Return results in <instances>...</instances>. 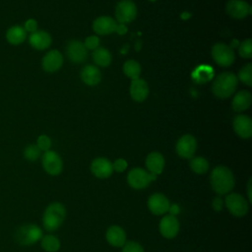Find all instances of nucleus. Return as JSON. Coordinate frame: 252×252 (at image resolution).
Here are the masks:
<instances>
[{"instance_id": "nucleus-1", "label": "nucleus", "mask_w": 252, "mask_h": 252, "mask_svg": "<svg viewBox=\"0 0 252 252\" xmlns=\"http://www.w3.org/2000/svg\"><path fill=\"white\" fill-rule=\"evenodd\" d=\"M210 184L212 189L219 195L230 193L235 186V178L231 169L224 165L216 166L210 174Z\"/></svg>"}, {"instance_id": "nucleus-2", "label": "nucleus", "mask_w": 252, "mask_h": 252, "mask_svg": "<svg viewBox=\"0 0 252 252\" xmlns=\"http://www.w3.org/2000/svg\"><path fill=\"white\" fill-rule=\"evenodd\" d=\"M66 217V209L63 204L53 202L49 204L44 210L42 216V224L47 231H54L58 229L64 222Z\"/></svg>"}, {"instance_id": "nucleus-3", "label": "nucleus", "mask_w": 252, "mask_h": 252, "mask_svg": "<svg viewBox=\"0 0 252 252\" xmlns=\"http://www.w3.org/2000/svg\"><path fill=\"white\" fill-rule=\"evenodd\" d=\"M237 88V78L231 72L220 74L213 82L212 91L219 98L229 97Z\"/></svg>"}, {"instance_id": "nucleus-4", "label": "nucleus", "mask_w": 252, "mask_h": 252, "mask_svg": "<svg viewBox=\"0 0 252 252\" xmlns=\"http://www.w3.org/2000/svg\"><path fill=\"white\" fill-rule=\"evenodd\" d=\"M41 228L33 223H28L21 225L15 231L14 237L15 240L23 246H30L37 241H39L42 237Z\"/></svg>"}, {"instance_id": "nucleus-5", "label": "nucleus", "mask_w": 252, "mask_h": 252, "mask_svg": "<svg viewBox=\"0 0 252 252\" xmlns=\"http://www.w3.org/2000/svg\"><path fill=\"white\" fill-rule=\"evenodd\" d=\"M224 201V207L227 209L230 215L236 218H241L247 215L249 211L248 200L239 193H228L226 194Z\"/></svg>"}, {"instance_id": "nucleus-6", "label": "nucleus", "mask_w": 252, "mask_h": 252, "mask_svg": "<svg viewBox=\"0 0 252 252\" xmlns=\"http://www.w3.org/2000/svg\"><path fill=\"white\" fill-rule=\"evenodd\" d=\"M42 167L49 175H59L63 170V161L61 157L54 151H46L41 158Z\"/></svg>"}, {"instance_id": "nucleus-7", "label": "nucleus", "mask_w": 252, "mask_h": 252, "mask_svg": "<svg viewBox=\"0 0 252 252\" xmlns=\"http://www.w3.org/2000/svg\"><path fill=\"white\" fill-rule=\"evenodd\" d=\"M212 56L215 62L222 67L230 66L234 61V52L232 48L222 42L216 43L213 46Z\"/></svg>"}, {"instance_id": "nucleus-8", "label": "nucleus", "mask_w": 252, "mask_h": 252, "mask_svg": "<svg viewBox=\"0 0 252 252\" xmlns=\"http://www.w3.org/2000/svg\"><path fill=\"white\" fill-rule=\"evenodd\" d=\"M197 150V141L194 136L185 134L181 136L175 145L176 154L185 159H190L194 157Z\"/></svg>"}, {"instance_id": "nucleus-9", "label": "nucleus", "mask_w": 252, "mask_h": 252, "mask_svg": "<svg viewBox=\"0 0 252 252\" xmlns=\"http://www.w3.org/2000/svg\"><path fill=\"white\" fill-rule=\"evenodd\" d=\"M127 183L133 189H145L152 183L150 180V173L141 167H134L127 174Z\"/></svg>"}, {"instance_id": "nucleus-10", "label": "nucleus", "mask_w": 252, "mask_h": 252, "mask_svg": "<svg viewBox=\"0 0 252 252\" xmlns=\"http://www.w3.org/2000/svg\"><path fill=\"white\" fill-rule=\"evenodd\" d=\"M137 16V7L130 0H122L115 7V17L119 24H127L135 20Z\"/></svg>"}, {"instance_id": "nucleus-11", "label": "nucleus", "mask_w": 252, "mask_h": 252, "mask_svg": "<svg viewBox=\"0 0 252 252\" xmlns=\"http://www.w3.org/2000/svg\"><path fill=\"white\" fill-rule=\"evenodd\" d=\"M180 229V223L177 217L171 215H163L158 223V230L165 239H173L176 237Z\"/></svg>"}, {"instance_id": "nucleus-12", "label": "nucleus", "mask_w": 252, "mask_h": 252, "mask_svg": "<svg viewBox=\"0 0 252 252\" xmlns=\"http://www.w3.org/2000/svg\"><path fill=\"white\" fill-rule=\"evenodd\" d=\"M170 205L167 197L162 193L152 194L147 201V207L149 211L155 216H163L167 213Z\"/></svg>"}, {"instance_id": "nucleus-13", "label": "nucleus", "mask_w": 252, "mask_h": 252, "mask_svg": "<svg viewBox=\"0 0 252 252\" xmlns=\"http://www.w3.org/2000/svg\"><path fill=\"white\" fill-rule=\"evenodd\" d=\"M91 172L99 179L108 178L113 172L112 162L106 158H96L91 163Z\"/></svg>"}, {"instance_id": "nucleus-14", "label": "nucleus", "mask_w": 252, "mask_h": 252, "mask_svg": "<svg viewBox=\"0 0 252 252\" xmlns=\"http://www.w3.org/2000/svg\"><path fill=\"white\" fill-rule=\"evenodd\" d=\"M66 54L74 63H83L88 57L85 44L80 40H71L66 46Z\"/></svg>"}, {"instance_id": "nucleus-15", "label": "nucleus", "mask_w": 252, "mask_h": 252, "mask_svg": "<svg viewBox=\"0 0 252 252\" xmlns=\"http://www.w3.org/2000/svg\"><path fill=\"white\" fill-rule=\"evenodd\" d=\"M105 239L107 243L116 248L122 247L127 241V234L123 227L120 225H110L105 232Z\"/></svg>"}, {"instance_id": "nucleus-16", "label": "nucleus", "mask_w": 252, "mask_h": 252, "mask_svg": "<svg viewBox=\"0 0 252 252\" xmlns=\"http://www.w3.org/2000/svg\"><path fill=\"white\" fill-rule=\"evenodd\" d=\"M226 13L234 19H244L251 12L250 5L244 0H229L225 6Z\"/></svg>"}, {"instance_id": "nucleus-17", "label": "nucleus", "mask_w": 252, "mask_h": 252, "mask_svg": "<svg viewBox=\"0 0 252 252\" xmlns=\"http://www.w3.org/2000/svg\"><path fill=\"white\" fill-rule=\"evenodd\" d=\"M117 23L114 19L108 16H100L93 23V30L97 34L106 35L115 32Z\"/></svg>"}, {"instance_id": "nucleus-18", "label": "nucleus", "mask_w": 252, "mask_h": 252, "mask_svg": "<svg viewBox=\"0 0 252 252\" xmlns=\"http://www.w3.org/2000/svg\"><path fill=\"white\" fill-rule=\"evenodd\" d=\"M63 64V56L58 50L48 51L42 58V69L48 73L55 72L61 68Z\"/></svg>"}, {"instance_id": "nucleus-19", "label": "nucleus", "mask_w": 252, "mask_h": 252, "mask_svg": "<svg viewBox=\"0 0 252 252\" xmlns=\"http://www.w3.org/2000/svg\"><path fill=\"white\" fill-rule=\"evenodd\" d=\"M233 129L242 139H248L252 136V120L247 115H237L233 119Z\"/></svg>"}, {"instance_id": "nucleus-20", "label": "nucleus", "mask_w": 252, "mask_h": 252, "mask_svg": "<svg viewBox=\"0 0 252 252\" xmlns=\"http://www.w3.org/2000/svg\"><path fill=\"white\" fill-rule=\"evenodd\" d=\"M146 167L147 171L154 173L156 175H159L164 168L165 160L163 156L158 152H152L146 158Z\"/></svg>"}, {"instance_id": "nucleus-21", "label": "nucleus", "mask_w": 252, "mask_h": 252, "mask_svg": "<svg viewBox=\"0 0 252 252\" xmlns=\"http://www.w3.org/2000/svg\"><path fill=\"white\" fill-rule=\"evenodd\" d=\"M131 97L136 101H144L149 95V86L147 82L141 78L132 80L130 85Z\"/></svg>"}, {"instance_id": "nucleus-22", "label": "nucleus", "mask_w": 252, "mask_h": 252, "mask_svg": "<svg viewBox=\"0 0 252 252\" xmlns=\"http://www.w3.org/2000/svg\"><path fill=\"white\" fill-rule=\"evenodd\" d=\"M30 44L37 50H44L51 44V36L45 31H35L29 36Z\"/></svg>"}, {"instance_id": "nucleus-23", "label": "nucleus", "mask_w": 252, "mask_h": 252, "mask_svg": "<svg viewBox=\"0 0 252 252\" xmlns=\"http://www.w3.org/2000/svg\"><path fill=\"white\" fill-rule=\"evenodd\" d=\"M81 79L86 85L95 86L101 80V73L97 67L87 65L81 71Z\"/></svg>"}, {"instance_id": "nucleus-24", "label": "nucleus", "mask_w": 252, "mask_h": 252, "mask_svg": "<svg viewBox=\"0 0 252 252\" xmlns=\"http://www.w3.org/2000/svg\"><path fill=\"white\" fill-rule=\"evenodd\" d=\"M27 38V32L21 26H12L6 32V39L12 45L22 44Z\"/></svg>"}, {"instance_id": "nucleus-25", "label": "nucleus", "mask_w": 252, "mask_h": 252, "mask_svg": "<svg viewBox=\"0 0 252 252\" xmlns=\"http://www.w3.org/2000/svg\"><path fill=\"white\" fill-rule=\"evenodd\" d=\"M252 101V95L248 91H240L238 92L231 102V106L234 111L240 112L246 110Z\"/></svg>"}, {"instance_id": "nucleus-26", "label": "nucleus", "mask_w": 252, "mask_h": 252, "mask_svg": "<svg viewBox=\"0 0 252 252\" xmlns=\"http://www.w3.org/2000/svg\"><path fill=\"white\" fill-rule=\"evenodd\" d=\"M213 75L214 71L210 66L202 65L194 70V72L192 73V79L198 84H203L210 81Z\"/></svg>"}, {"instance_id": "nucleus-27", "label": "nucleus", "mask_w": 252, "mask_h": 252, "mask_svg": "<svg viewBox=\"0 0 252 252\" xmlns=\"http://www.w3.org/2000/svg\"><path fill=\"white\" fill-rule=\"evenodd\" d=\"M94 62L100 67H107L111 62V54L104 47H97L93 52Z\"/></svg>"}, {"instance_id": "nucleus-28", "label": "nucleus", "mask_w": 252, "mask_h": 252, "mask_svg": "<svg viewBox=\"0 0 252 252\" xmlns=\"http://www.w3.org/2000/svg\"><path fill=\"white\" fill-rule=\"evenodd\" d=\"M209 161L203 157H193L190 158L189 167L196 174H205L209 170Z\"/></svg>"}, {"instance_id": "nucleus-29", "label": "nucleus", "mask_w": 252, "mask_h": 252, "mask_svg": "<svg viewBox=\"0 0 252 252\" xmlns=\"http://www.w3.org/2000/svg\"><path fill=\"white\" fill-rule=\"evenodd\" d=\"M41 248L46 252H57L60 249L61 242L58 237L52 234H47L40 239Z\"/></svg>"}, {"instance_id": "nucleus-30", "label": "nucleus", "mask_w": 252, "mask_h": 252, "mask_svg": "<svg viewBox=\"0 0 252 252\" xmlns=\"http://www.w3.org/2000/svg\"><path fill=\"white\" fill-rule=\"evenodd\" d=\"M123 72L126 75V77H128L132 80H136V79L140 78L141 66L135 60H128L123 65Z\"/></svg>"}, {"instance_id": "nucleus-31", "label": "nucleus", "mask_w": 252, "mask_h": 252, "mask_svg": "<svg viewBox=\"0 0 252 252\" xmlns=\"http://www.w3.org/2000/svg\"><path fill=\"white\" fill-rule=\"evenodd\" d=\"M239 80L246 86H252V64L248 63L244 65L238 72Z\"/></svg>"}, {"instance_id": "nucleus-32", "label": "nucleus", "mask_w": 252, "mask_h": 252, "mask_svg": "<svg viewBox=\"0 0 252 252\" xmlns=\"http://www.w3.org/2000/svg\"><path fill=\"white\" fill-rule=\"evenodd\" d=\"M41 151L38 149V147L34 144H31L27 146L24 150V157L26 159L30 161H35L40 157Z\"/></svg>"}, {"instance_id": "nucleus-33", "label": "nucleus", "mask_w": 252, "mask_h": 252, "mask_svg": "<svg viewBox=\"0 0 252 252\" xmlns=\"http://www.w3.org/2000/svg\"><path fill=\"white\" fill-rule=\"evenodd\" d=\"M238 53L242 58L249 59L252 57V40L250 38H247L240 43Z\"/></svg>"}, {"instance_id": "nucleus-34", "label": "nucleus", "mask_w": 252, "mask_h": 252, "mask_svg": "<svg viewBox=\"0 0 252 252\" xmlns=\"http://www.w3.org/2000/svg\"><path fill=\"white\" fill-rule=\"evenodd\" d=\"M121 252H145L143 246L137 241H126V243L121 247Z\"/></svg>"}, {"instance_id": "nucleus-35", "label": "nucleus", "mask_w": 252, "mask_h": 252, "mask_svg": "<svg viewBox=\"0 0 252 252\" xmlns=\"http://www.w3.org/2000/svg\"><path fill=\"white\" fill-rule=\"evenodd\" d=\"M35 145L38 147V149L40 151L46 152V151H49V149L51 147V140L46 135H40V136H38Z\"/></svg>"}, {"instance_id": "nucleus-36", "label": "nucleus", "mask_w": 252, "mask_h": 252, "mask_svg": "<svg viewBox=\"0 0 252 252\" xmlns=\"http://www.w3.org/2000/svg\"><path fill=\"white\" fill-rule=\"evenodd\" d=\"M85 46L87 49H91V50H94L98 47L99 45V38L96 35H91L88 36L84 42Z\"/></svg>"}, {"instance_id": "nucleus-37", "label": "nucleus", "mask_w": 252, "mask_h": 252, "mask_svg": "<svg viewBox=\"0 0 252 252\" xmlns=\"http://www.w3.org/2000/svg\"><path fill=\"white\" fill-rule=\"evenodd\" d=\"M128 166L127 161L124 158H117L112 162V167H113V171L116 172H123L126 170Z\"/></svg>"}, {"instance_id": "nucleus-38", "label": "nucleus", "mask_w": 252, "mask_h": 252, "mask_svg": "<svg viewBox=\"0 0 252 252\" xmlns=\"http://www.w3.org/2000/svg\"><path fill=\"white\" fill-rule=\"evenodd\" d=\"M223 207H224V201H223V199L221 198V196H216L213 200H212V208H213V210L215 211V212H220V211H222V209H223Z\"/></svg>"}, {"instance_id": "nucleus-39", "label": "nucleus", "mask_w": 252, "mask_h": 252, "mask_svg": "<svg viewBox=\"0 0 252 252\" xmlns=\"http://www.w3.org/2000/svg\"><path fill=\"white\" fill-rule=\"evenodd\" d=\"M25 29V31L27 32H34L35 31H37V23L34 19H29L25 22V25L23 27Z\"/></svg>"}, {"instance_id": "nucleus-40", "label": "nucleus", "mask_w": 252, "mask_h": 252, "mask_svg": "<svg viewBox=\"0 0 252 252\" xmlns=\"http://www.w3.org/2000/svg\"><path fill=\"white\" fill-rule=\"evenodd\" d=\"M180 210H181L180 206L177 203H173V204L169 205L167 213H168V215H171L173 217H177L180 213Z\"/></svg>"}, {"instance_id": "nucleus-41", "label": "nucleus", "mask_w": 252, "mask_h": 252, "mask_svg": "<svg viewBox=\"0 0 252 252\" xmlns=\"http://www.w3.org/2000/svg\"><path fill=\"white\" fill-rule=\"evenodd\" d=\"M246 191H247V200L249 203L252 202V195H251V178H249L248 182H247V187H246Z\"/></svg>"}, {"instance_id": "nucleus-42", "label": "nucleus", "mask_w": 252, "mask_h": 252, "mask_svg": "<svg viewBox=\"0 0 252 252\" xmlns=\"http://www.w3.org/2000/svg\"><path fill=\"white\" fill-rule=\"evenodd\" d=\"M115 32H117L119 34H124L127 32V29L124 24H117Z\"/></svg>"}]
</instances>
